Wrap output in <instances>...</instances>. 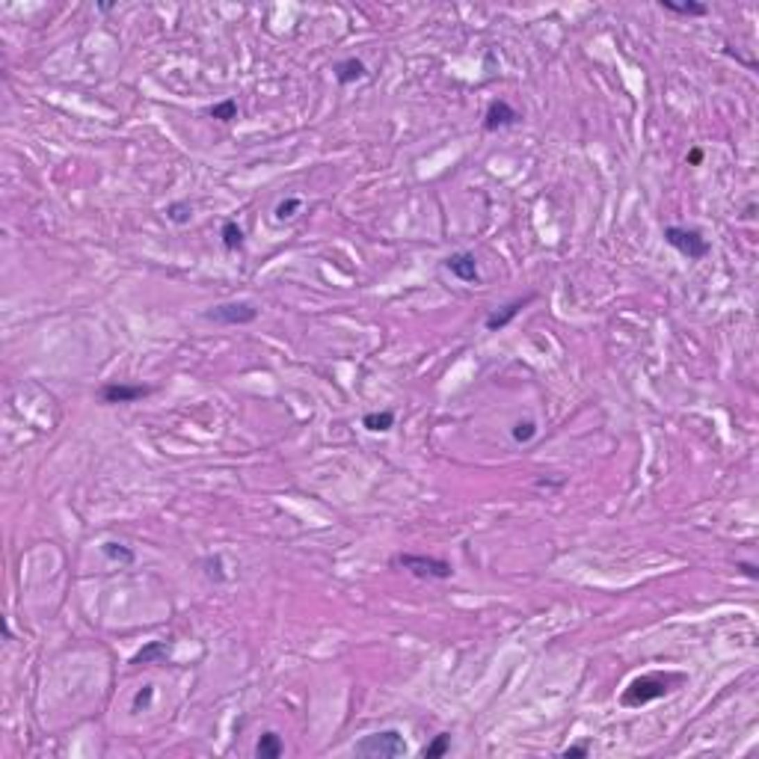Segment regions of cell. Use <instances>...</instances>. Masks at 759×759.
<instances>
[{
	"mask_svg": "<svg viewBox=\"0 0 759 759\" xmlns=\"http://www.w3.org/2000/svg\"><path fill=\"white\" fill-rule=\"evenodd\" d=\"M220 238H222V247H226L229 252H238V250H243L247 234H243V229L234 220H226L222 222V229H220Z\"/></svg>",
	"mask_w": 759,
	"mask_h": 759,
	"instance_id": "8fae6325",
	"label": "cell"
},
{
	"mask_svg": "<svg viewBox=\"0 0 759 759\" xmlns=\"http://www.w3.org/2000/svg\"><path fill=\"white\" fill-rule=\"evenodd\" d=\"M300 205H303V202H300L297 196L285 199V202H279V205H276V220H291L297 211H300Z\"/></svg>",
	"mask_w": 759,
	"mask_h": 759,
	"instance_id": "44dd1931",
	"label": "cell"
},
{
	"mask_svg": "<svg viewBox=\"0 0 759 759\" xmlns=\"http://www.w3.org/2000/svg\"><path fill=\"white\" fill-rule=\"evenodd\" d=\"M448 751H451V739H448V735H436V739H433V742L421 751V756H424V759H439V756H445Z\"/></svg>",
	"mask_w": 759,
	"mask_h": 759,
	"instance_id": "e0dca14e",
	"label": "cell"
},
{
	"mask_svg": "<svg viewBox=\"0 0 759 759\" xmlns=\"http://www.w3.org/2000/svg\"><path fill=\"white\" fill-rule=\"evenodd\" d=\"M101 552L110 557V561H119V564H133V552L125 549L122 543H104Z\"/></svg>",
	"mask_w": 759,
	"mask_h": 759,
	"instance_id": "ac0fdd59",
	"label": "cell"
},
{
	"mask_svg": "<svg viewBox=\"0 0 759 759\" xmlns=\"http://www.w3.org/2000/svg\"><path fill=\"white\" fill-rule=\"evenodd\" d=\"M152 694H154V688H152V685H146V688H142V691H140V694H137V697H133V712H140V709H146V706H149V703H152Z\"/></svg>",
	"mask_w": 759,
	"mask_h": 759,
	"instance_id": "7402d4cb",
	"label": "cell"
},
{
	"mask_svg": "<svg viewBox=\"0 0 759 759\" xmlns=\"http://www.w3.org/2000/svg\"><path fill=\"white\" fill-rule=\"evenodd\" d=\"M104 404H133V400H142L146 395H152V386H140V383H107L98 389Z\"/></svg>",
	"mask_w": 759,
	"mask_h": 759,
	"instance_id": "8992f818",
	"label": "cell"
},
{
	"mask_svg": "<svg viewBox=\"0 0 759 759\" xmlns=\"http://www.w3.org/2000/svg\"><path fill=\"white\" fill-rule=\"evenodd\" d=\"M392 564L395 566H404L407 573H412L416 578H451L454 576V566L448 561H442V557H427V555H395L392 557Z\"/></svg>",
	"mask_w": 759,
	"mask_h": 759,
	"instance_id": "7a4b0ae2",
	"label": "cell"
},
{
	"mask_svg": "<svg viewBox=\"0 0 759 759\" xmlns=\"http://www.w3.org/2000/svg\"><path fill=\"white\" fill-rule=\"evenodd\" d=\"M519 110L510 107L507 101H493L487 107V116H484V131H501V128H513L519 122Z\"/></svg>",
	"mask_w": 759,
	"mask_h": 759,
	"instance_id": "ba28073f",
	"label": "cell"
},
{
	"mask_svg": "<svg viewBox=\"0 0 759 759\" xmlns=\"http://www.w3.org/2000/svg\"><path fill=\"white\" fill-rule=\"evenodd\" d=\"M362 427L371 430V433H386L395 427V412L392 409H383V412H368L362 418Z\"/></svg>",
	"mask_w": 759,
	"mask_h": 759,
	"instance_id": "7c38bea8",
	"label": "cell"
},
{
	"mask_svg": "<svg viewBox=\"0 0 759 759\" xmlns=\"http://www.w3.org/2000/svg\"><path fill=\"white\" fill-rule=\"evenodd\" d=\"M259 318V309L247 300H234V303H220L211 311H205V320L222 323V327H240V323H252Z\"/></svg>",
	"mask_w": 759,
	"mask_h": 759,
	"instance_id": "277c9868",
	"label": "cell"
},
{
	"mask_svg": "<svg viewBox=\"0 0 759 759\" xmlns=\"http://www.w3.org/2000/svg\"><path fill=\"white\" fill-rule=\"evenodd\" d=\"M561 756H564V759H576V756H578V759H585V756H587V744H573V747H564Z\"/></svg>",
	"mask_w": 759,
	"mask_h": 759,
	"instance_id": "603a6c76",
	"label": "cell"
},
{
	"mask_svg": "<svg viewBox=\"0 0 759 759\" xmlns=\"http://www.w3.org/2000/svg\"><path fill=\"white\" fill-rule=\"evenodd\" d=\"M190 214H193L190 202H172L170 208H166V217H170V222H175V226H184V222H190Z\"/></svg>",
	"mask_w": 759,
	"mask_h": 759,
	"instance_id": "d6986e66",
	"label": "cell"
},
{
	"mask_svg": "<svg viewBox=\"0 0 759 759\" xmlns=\"http://www.w3.org/2000/svg\"><path fill=\"white\" fill-rule=\"evenodd\" d=\"M534 436H537V424L534 421H519V424H513V439L516 442H531Z\"/></svg>",
	"mask_w": 759,
	"mask_h": 759,
	"instance_id": "ffe728a7",
	"label": "cell"
},
{
	"mask_svg": "<svg viewBox=\"0 0 759 759\" xmlns=\"http://www.w3.org/2000/svg\"><path fill=\"white\" fill-rule=\"evenodd\" d=\"M667 691L671 688H667L664 676H641V679H635V683L629 685V691L623 694V703H629V706H644V703H650V700L664 697Z\"/></svg>",
	"mask_w": 759,
	"mask_h": 759,
	"instance_id": "5b68a950",
	"label": "cell"
},
{
	"mask_svg": "<svg viewBox=\"0 0 759 759\" xmlns=\"http://www.w3.org/2000/svg\"><path fill=\"white\" fill-rule=\"evenodd\" d=\"M664 9V13H674V15H688V18H700V15H706L709 13V6L706 3H674V0H662V3H658Z\"/></svg>",
	"mask_w": 759,
	"mask_h": 759,
	"instance_id": "5bb4252c",
	"label": "cell"
},
{
	"mask_svg": "<svg viewBox=\"0 0 759 759\" xmlns=\"http://www.w3.org/2000/svg\"><path fill=\"white\" fill-rule=\"evenodd\" d=\"M735 566H739V569H742V573H744L747 578H756V576H759V573H756V566H753V564H747V561H739Z\"/></svg>",
	"mask_w": 759,
	"mask_h": 759,
	"instance_id": "cb8c5ba5",
	"label": "cell"
},
{
	"mask_svg": "<svg viewBox=\"0 0 759 759\" xmlns=\"http://www.w3.org/2000/svg\"><path fill=\"white\" fill-rule=\"evenodd\" d=\"M282 739H279L276 733H264L261 739H259V744H255V756L259 759H279L282 756Z\"/></svg>",
	"mask_w": 759,
	"mask_h": 759,
	"instance_id": "4fadbf2b",
	"label": "cell"
},
{
	"mask_svg": "<svg viewBox=\"0 0 759 759\" xmlns=\"http://www.w3.org/2000/svg\"><path fill=\"white\" fill-rule=\"evenodd\" d=\"M445 267L451 270V276H457L460 282H481V273H478V259H475V252H451L448 259H445Z\"/></svg>",
	"mask_w": 759,
	"mask_h": 759,
	"instance_id": "52a82bcc",
	"label": "cell"
},
{
	"mask_svg": "<svg viewBox=\"0 0 759 759\" xmlns=\"http://www.w3.org/2000/svg\"><path fill=\"white\" fill-rule=\"evenodd\" d=\"M163 655H166V644H163V641H152V644L142 646L137 655H133L131 664H152L154 658H163Z\"/></svg>",
	"mask_w": 759,
	"mask_h": 759,
	"instance_id": "9a60e30c",
	"label": "cell"
},
{
	"mask_svg": "<svg viewBox=\"0 0 759 759\" xmlns=\"http://www.w3.org/2000/svg\"><path fill=\"white\" fill-rule=\"evenodd\" d=\"M664 240L671 243L676 252H683L688 261H700L709 255V240L703 238L697 229H685V226H667L664 229Z\"/></svg>",
	"mask_w": 759,
	"mask_h": 759,
	"instance_id": "3957f363",
	"label": "cell"
},
{
	"mask_svg": "<svg viewBox=\"0 0 759 759\" xmlns=\"http://www.w3.org/2000/svg\"><path fill=\"white\" fill-rule=\"evenodd\" d=\"M703 161V152L700 149H691V154H688V163H700Z\"/></svg>",
	"mask_w": 759,
	"mask_h": 759,
	"instance_id": "d4e9b609",
	"label": "cell"
},
{
	"mask_svg": "<svg viewBox=\"0 0 759 759\" xmlns=\"http://www.w3.org/2000/svg\"><path fill=\"white\" fill-rule=\"evenodd\" d=\"M208 116L217 119V122H231V119H238V101H234V98H226V101H220V104L211 107Z\"/></svg>",
	"mask_w": 759,
	"mask_h": 759,
	"instance_id": "2e32d148",
	"label": "cell"
},
{
	"mask_svg": "<svg viewBox=\"0 0 759 759\" xmlns=\"http://www.w3.org/2000/svg\"><path fill=\"white\" fill-rule=\"evenodd\" d=\"M353 753L362 759H395L407 753V742L398 730H383V733H371L353 744Z\"/></svg>",
	"mask_w": 759,
	"mask_h": 759,
	"instance_id": "6da1fadb",
	"label": "cell"
},
{
	"mask_svg": "<svg viewBox=\"0 0 759 759\" xmlns=\"http://www.w3.org/2000/svg\"><path fill=\"white\" fill-rule=\"evenodd\" d=\"M531 300H534V294H528V297H522V300H510V303H507V306H501V309H496V311H493V315H487V320H484V327H487L489 332H498V329H505V327H507V323H510L513 318H516V315H519V311H522V309H525V306L531 303Z\"/></svg>",
	"mask_w": 759,
	"mask_h": 759,
	"instance_id": "9c48e42d",
	"label": "cell"
},
{
	"mask_svg": "<svg viewBox=\"0 0 759 759\" xmlns=\"http://www.w3.org/2000/svg\"><path fill=\"white\" fill-rule=\"evenodd\" d=\"M332 72H336V81H338L341 86H350V83H356V81H365V77H368L365 63H362V60H356V57L341 60V63H338Z\"/></svg>",
	"mask_w": 759,
	"mask_h": 759,
	"instance_id": "30bf717a",
	"label": "cell"
}]
</instances>
